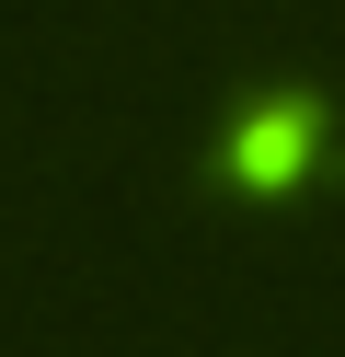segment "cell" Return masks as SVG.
I'll list each match as a JSON object with an SVG mask.
<instances>
[{"label": "cell", "mask_w": 345, "mask_h": 357, "mask_svg": "<svg viewBox=\"0 0 345 357\" xmlns=\"http://www.w3.org/2000/svg\"><path fill=\"white\" fill-rule=\"evenodd\" d=\"M322 173H334V93H311V81L242 93L207 139V185H230V196H288V185H322Z\"/></svg>", "instance_id": "obj_1"}]
</instances>
